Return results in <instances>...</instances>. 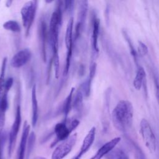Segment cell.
I'll list each match as a JSON object with an SVG mask.
<instances>
[{
  "instance_id": "21",
  "label": "cell",
  "mask_w": 159,
  "mask_h": 159,
  "mask_svg": "<svg viewBox=\"0 0 159 159\" xmlns=\"http://www.w3.org/2000/svg\"><path fill=\"white\" fill-rule=\"evenodd\" d=\"M7 58L6 57H4L2 59V64H1V70H0V100L1 99V97H2L3 92H4V84H5V81H6L5 73H6V65H7Z\"/></svg>"
},
{
  "instance_id": "17",
  "label": "cell",
  "mask_w": 159,
  "mask_h": 159,
  "mask_svg": "<svg viewBox=\"0 0 159 159\" xmlns=\"http://www.w3.org/2000/svg\"><path fill=\"white\" fill-rule=\"evenodd\" d=\"M111 93V89L108 88L106 90L104 93V104L102 108V122L103 125L105 126L106 123H107V119L109 116V103H110V97Z\"/></svg>"
},
{
  "instance_id": "20",
  "label": "cell",
  "mask_w": 159,
  "mask_h": 159,
  "mask_svg": "<svg viewBox=\"0 0 159 159\" xmlns=\"http://www.w3.org/2000/svg\"><path fill=\"white\" fill-rule=\"evenodd\" d=\"M83 93L81 89H79L75 94L74 98L73 99L72 108L75 111L78 113H80L83 109Z\"/></svg>"
},
{
  "instance_id": "23",
  "label": "cell",
  "mask_w": 159,
  "mask_h": 159,
  "mask_svg": "<svg viewBox=\"0 0 159 159\" xmlns=\"http://www.w3.org/2000/svg\"><path fill=\"white\" fill-rule=\"evenodd\" d=\"M35 139H36V135L34 131L31 132L29 134L28 140H27V150H26V154H25V159H29V156L30 153H32L33 148L35 145Z\"/></svg>"
},
{
  "instance_id": "25",
  "label": "cell",
  "mask_w": 159,
  "mask_h": 159,
  "mask_svg": "<svg viewBox=\"0 0 159 159\" xmlns=\"http://www.w3.org/2000/svg\"><path fill=\"white\" fill-rule=\"evenodd\" d=\"M123 35H124V38L125 39L128 45H129V48H130V53L135 60V62L137 66V67L139 66V65H138V60H137V57H138V54H137V51L135 50L134 45H133V43L130 39V37L129 36L128 34L125 32V31H123Z\"/></svg>"
},
{
  "instance_id": "22",
  "label": "cell",
  "mask_w": 159,
  "mask_h": 159,
  "mask_svg": "<svg viewBox=\"0 0 159 159\" xmlns=\"http://www.w3.org/2000/svg\"><path fill=\"white\" fill-rule=\"evenodd\" d=\"M2 27L4 29L12 32L18 33L21 31L20 25L17 21L14 20H9L6 21L3 24Z\"/></svg>"
},
{
  "instance_id": "26",
  "label": "cell",
  "mask_w": 159,
  "mask_h": 159,
  "mask_svg": "<svg viewBox=\"0 0 159 159\" xmlns=\"http://www.w3.org/2000/svg\"><path fill=\"white\" fill-rule=\"evenodd\" d=\"M6 142V134L0 129V159H4V147Z\"/></svg>"
},
{
  "instance_id": "33",
  "label": "cell",
  "mask_w": 159,
  "mask_h": 159,
  "mask_svg": "<svg viewBox=\"0 0 159 159\" xmlns=\"http://www.w3.org/2000/svg\"><path fill=\"white\" fill-rule=\"evenodd\" d=\"M47 3H50V2H53V1H45Z\"/></svg>"
},
{
  "instance_id": "3",
  "label": "cell",
  "mask_w": 159,
  "mask_h": 159,
  "mask_svg": "<svg viewBox=\"0 0 159 159\" xmlns=\"http://www.w3.org/2000/svg\"><path fill=\"white\" fill-rule=\"evenodd\" d=\"M80 120L77 119L63 120L61 122L57 123L54 127V134L55 135V140L51 147L58 142H62L66 139L71 133L79 125Z\"/></svg>"
},
{
  "instance_id": "29",
  "label": "cell",
  "mask_w": 159,
  "mask_h": 159,
  "mask_svg": "<svg viewBox=\"0 0 159 159\" xmlns=\"http://www.w3.org/2000/svg\"><path fill=\"white\" fill-rule=\"evenodd\" d=\"M153 80L155 86V93H156V98L159 105V78L157 74L153 73Z\"/></svg>"
},
{
  "instance_id": "16",
  "label": "cell",
  "mask_w": 159,
  "mask_h": 159,
  "mask_svg": "<svg viewBox=\"0 0 159 159\" xmlns=\"http://www.w3.org/2000/svg\"><path fill=\"white\" fill-rule=\"evenodd\" d=\"M31 104H32V125L35 127L39 118V107L37 98V87L34 84L31 90Z\"/></svg>"
},
{
  "instance_id": "10",
  "label": "cell",
  "mask_w": 159,
  "mask_h": 159,
  "mask_svg": "<svg viewBox=\"0 0 159 159\" xmlns=\"http://www.w3.org/2000/svg\"><path fill=\"white\" fill-rule=\"evenodd\" d=\"M78 10L77 22L75 25L74 40H78L83 32L85 27V22L86 20L88 10V1H80L78 2Z\"/></svg>"
},
{
  "instance_id": "13",
  "label": "cell",
  "mask_w": 159,
  "mask_h": 159,
  "mask_svg": "<svg viewBox=\"0 0 159 159\" xmlns=\"http://www.w3.org/2000/svg\"><path fill=\"white\" fill-rule=\"evenodd\" d=\"M30 134V125L25 121L23 125L22 133L19 145L17 159H25L27 150V145L29 135Z\"/></svg>"
},
{
  "instance_id": "14",
  "label": "cell",
  "mask_w": 159,
  "mask_h": 159,
  "mask_svg": "<svg viewBox=\"0 0 159 159\" xmlns=\"http://www.w3.org/2000/svg\"><path fill=\"white\" fill-rule=\"evenodd\" d=\"M99 34V20L94 16L92 23V34H91V48L93 51V55L96 58L99 53L98 47V37Z\"/></svg>"
},
{
  "instance_id": "4",
  "label": "cell",
  "mask_w": 159,
  "mask_h": 159,
  "mask_svg": "<svg viewBox=\"0 0 159 159\" xmlns=\"http://www.w3.org/2000/svg\"><path fill=\"white\" fill-rule=\"evenodd\" d=\"M37 3V1L35 0L29 1L23 5L20 10L21 18L26 37L30 34V29L35 17Z\"/></svg>"
},
{
  "instance_id": "1",
  "label": "cell",
  "mask_w": 159,
  "mask_h": 159,
  "mask_svg": "<svg viewBox=\"0 0 159 159\" xmlns=\"http://www.w3.org/2000/svg\"><path fill=\"white\" fill-rule=\"evenodd\" d=\"M63 10V1H57L56 9L52 13L48 29L49 43L52 52V60L53 65L55 77L58 79L60 73V57H59V34L62 24V12Z\"/></svg>"
},
{
  "instance_id": "11",
  "label": "cell",
  "mask_w": 159,
  "mask_h": 159,
  "mask_svg": "<svg viewBox=\"0 0 159 159\" xmlns=\"http://www.w3.org/2000/svg\"><path fill=\"white\" fill-rule=\"evenodd\" d=\"M32 57L31 51L29 48H24L18 51L11 60V65L13 68H19L24 66Z\"/></svg>"
},
{
  "instance_id": "9",
  "label": "cell",
  "mask_w": 159,
  "mask_h": 159,
  "mask_svg": "<svg viewBox=\"0 0 159 159\" xmlns=\"http://www.w3.org/2000/svg\"><path fill=\"white\" fill-rule=\"evenodd\" d=\"M38 35L41 57L43 62L45 63L47 61V43L49 42V37L47 24L45 19L43 18H41L39 20L38 25Z\"/></svg>"
},
{
  "instance_id": "8",
  "label": "cell",
  "mask_w": 159,
  "mask_h": 159,
  "mask_svg": "<svg viewBox=\"0 0 159 159\" xmlns=\"http://www.w3.org/2000/svg\"><path fill=\"white\" fill-rule=\"evenodd\" d=\"M77 140V134H71L66 139L62 141L53 150L52 154V159H63L68 155Z\"/></svg>"
},
{
  "instance_id": "5",
  "label": "cell",
  "mask_w": 159,
  "mask_h": 159,
  "mask_svg": "<svg viewBox=\"0 0 159 159\" xmlns=\"http://www.w3.org/2000/svg\"><path fill=\"white\" fill-rule=\"evenodd\" d=\"M73 23H74L73 17H71L68 22L66 28L65 35V43L66 48V55L65 63V67L63 70L64 76H66L69 72L71 60L72 58L73 42H74L73 34Z\"/></svg>"
},
{
  "instance_id": "15",
  "label": "cell",
  "mask_w": 159,
  "mask_h": 159,
  "mask_svg": "<svg viewBox=\"0 0 159 159\" xmlns=\"http://www.w3.org/2000/svg\"><path fill=\"white\" fill-rule=\"evenodd\" d=\"M120 137H117L106 142L98 149L97 152L90 159H101L104 156L107 155L115 148L117 143L120 141Z\"/></svg>"
},
{
  "instance_id": "32",
  "label": "cell",
  "mask_w": 159,
  "mask_h": 159,
  "mask_svg": "<svg viewBox=\"0 0 159 159\" xmlns=\"http://www.w3.org/2000/svg\"><path fill=\"white\" fill-rule=\"evenodd\" d=\"M33 159H47L43 157H40V156H37V157H35Z\"/></svg>"
},
{
  "instance_id": "31",
  "label": "cell",
  "mask_w": 159,
  "mask_h": 159,
  "mask_svg": "<svg viewBox=\"0 0 159 159\" xmlns=\"http://www.w3.org/2000/svg\"><path fill=\"white\" fill-rule=\"evenodd\" d=\"M12 1H7L6 2V6L7 7H9L11 5H12Z\"/></svg>"
},
{
  "instance_id": "30",
  "label": "cell",
  "mask_w": 159,
  "mask_h": 159,
  "mask_svg": "<svg viewBox=\"0 0 159 159\" xmlns=\"http://www.w3.org/2000/svg\"><path fill=\"white\" fill-rule=\"evenodd\" d=\"M135 151H136V155L138 159H146L145 155L143 154L142 150L138 147V146H135Z\"/></svg>"
},
{
  "instance_id": "7",
  "label": "cell",
  "mask_w": 159,
  "mask_h": 159,
  "mask_svg": "<svg viewBox=\"0 0 159 159\" xmlns=\"http://www.w3.org/2000/svg\"><path fill=\"white\" fill-rule=\"evenodd\" d=\"M140 132L147 148L151 152H155L157 148L156 137L146 119H142L140 122Z\"/></svg>"
},
{
  "instance_id": "6",
  "label": "cell",
  "mask_w": 159,
  "mask_h": 159,
  "mask_svg": "<svg viewBox=\"0 0 159 159\" xmlns=\"http://www.w3.org/2000/svg\"><path fill=\"white\" fill-rule=\"evenodd\" d=\"M21 121H22L21 109H20V105H18L17 106L16 109L14 120L11 127L9 134V143H8L7 153H8V157L9 158H11L16 146L17 137L20 127Z\"/></svg>"
},
{
  "instance_id": "24",
  "label": "cell",
  "mask_w": 159,
  "mask_h": 159,
  "mask_svg": "<svg viewBox=\"0 0 159 159\" xmlns=\"http://www.w3.org/2000/svg\"><path fill=\"white\" fill-rule=\"evenodd\" d=\"M108 159H129L127 154L121 149H113L107 155Z\"/></svg>"
},
{
  "instance_id": "18",
  "label": "cell",
  "mask_w": 159,
  "mask_h": 159,
  "mask_svg": "<svg viewBox=\"0 0 159 159\" xmlns=\"http://www.w3.org/2000/svg\"><path fill=\"white\" fill-rule=\"evenodd\" d=\"M75 91V88H71L70 91L69 92V94L65 98L62 107V111L63 113L64 114V119L63 120H67L68 116L70 113V112L72 108V102H73V95Z\"/></svg>"
},
{
  "instance_id": "27",
  "label": "cell",
  "mask_w": 159,
  "mask_h": 159,
  "mask_svg": "<svg viewBox=\"0 0 159 159\" xmlns=\"http://www.w3.org/2000/svg\"><path fill=\"white\" fill-rule=\"evenodd\" d=\"M74 1H63V10L67 11L68 13H71L74 9Z\"/></svg>"
},
{
  "instance_id": "28",
  "label": "cell",
  "mask_w": 159,
  "mask_h": 159,
  "mask_svg": "<svg viewBox=\"0 0 159 159\" xmlns=\"http://www.w3.org/2000/svg\"><path fill=\"white\" fill-rule=\"evenodd\" d=\"M138 46V53L137 54L140 56H144L148 53V48L146 45L141 41H139Z\"/></svg>"
},
{
  "instance_id": "2",
  "label": "cell",
  "mask_w": 159,
  "mask_h": 159,
  "mask_svg": "<svg viewBox=\"0 0 159 159\" xmlns=\"http://www.w3.org/2000/svg\"><path fill=\"white\" fill-rule=\"evenodd\" d=\"M133 116V106L127 100L120 101L113 109L111 114L114 126L121 132H125L131 127Z\"/></svg>"
},
{
  "instance_id": "12",
  "label": "cell",
  "mask_w": 159,
  "mask_h": 159,
  "mask_svg": "<svg viewBox=\"0 0 159 159\" xmlns=\"http://www.w3.org/2000/svg\"><path fill=\"white\" fill-rule=\"evenodd\" d=\"M96 136V127H93L84 137L83 143L78 153L72 159H81V158L89 150L94 143Z\"/></svg>"
},
{
  "instance_id": "19",
  "label": "cell",
  "mask_w": 159,
  "mask_h": 159,
  "mask_svg": "<svg viewBox=\"0 0 159 159\" xmlns=\"http://www.w3.org/2000/svg\"><path fill=\"white\" fill-rule=\"evenodd\" d=\"M145 71L143 67L138 66L135 77L134 78L133 84L135 89L140 90L142 84L145 82Z\"/></svg>"
}]
</instances>
